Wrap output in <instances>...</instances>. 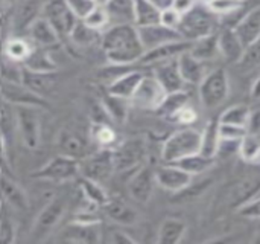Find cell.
<instances>
[{"mask_svg":"<svg viewBox=\"0 0 260 244\" xmlns=\"http://www.w3.org/2000/svg\"><path fill=\"white\" fill-rule=\"evenodd\" d=\"M101 47L110 64L129 66L139 63L145 53L137 26L133 23L111 24L101 37Z\"/></svg>","mask_w":260,"mask_h":244,"instance_id":"cell-1","label":"cell"},{"mask_svg":"<svg viewBox=\"0 0 260 244\" xmlns=\"http://www.w3.org/2000/svg\"><path fill=\"white\" fill-rule=\"evenodd\" d=\"M260 194V165L241 174L235 182L227 185L219 196V205L225 211H239L245 203Z\"/></svg>","mask_w":260,"mask_h":244,"instance_id":"cell-2","label":"cell"},{"mask_svg":"<svg viewBox=\"0 0 260 244\" xmlns=\"http://www.w3.org/2000/svg\"><path fill=\"white\" fill-rule=\"evenodd\" d=\"M218 26V15L210 11L206 3H197L189 12H186L178 26V32L187 41H195L203 37L215 34Z\"/></svg>","mask_w":260,"mask_h":244,"instance_id":"cell-3","label":"cell"},{"mask_svg":"<svg viewBox=\"0 0 260 244\" xmlns=\"http://www.w3.org/2000/svg\"><path fill=\"white\" fill-rule=\"evenodd\" d=\"M201 147V131L195 128H181L172 133L161 147L163 164H174L186 156L198 153Z\"/></svg>","mask_w":260,"mask_h":244,"instance_id":"cell-4","label":"cell"},{"mask_svg":"<svg viewBox=\"0 0 260 244\" xmlns=\"http://www.w3.org/2000/svg\"><path fill=\"white\" fill-rule=\"evenodd\" d=\"M200 87V101L206 109H218L222 105L230 93V81H229V73L225 69L218 67L212 72H207L201 83L198 84Z\"/></svg>","mask_w":260,"mask_h":244,"instance_id":"cell-5","label":"cell"},{"mask_svg":"<svg viewBox=\"0 0 260 244\" xmlns=\"http://www.w3.org/2000/svg\"><path fill=\"white\" fill-rule=\"evenodd\" d=\"M67 208H69V199L66 196H56L49 203H46L34 222L30 231L32 238L35 241L46 240L61 223Z\"/></svg>","mask_w":260,"mask_h":244,"instance_id":"cell-6","label":"cell"},{"mask_svg":"<svg viewBox=\"0 0 260 244\" xmlns=\"http://www.w3.org/2000/svg\"><path fill=\"white\" fill-rule=\"evenodd\" d=\"M79 176V160L62 154H56L32 174L37 180L52 183H67Z\"/></svg>","mask_w":260,"mask_h":244,"instance_id":"cell-7","label":"cell"},{"mask_svg":"<svg viewBox=\"0 0 260 244\" xmlns=\"http://www.w3.org/2000/svg\"><path fill=\"white\" fill-rule=\"evenodd\" d=\"M116 171L114 153L110 148H101L99 151L85 156L79 160V174L82 177L104 183Z\"/></svg>","mask_w":260,"mask_h":244,"instance_id":"cell-8","label":"cell"},{"mask_svg":"<svg viewBox=\"0 0 260 244\" xmlns=\"http://www.w3.org/2000/svg\"><path fill=\"white\" fill-rule=\"evenodd\" d=\"M40 14L52 24V28L58 32L61 38L69 37L79 21L66 0H46L40 9Z\"/></svg>","mask_w":260,"mask_h":244,"instance_id":"cell-9","label":"cell"},{"mask_svg":"<svg viewBox=\"0 0 260 244\" xmlns=\"http://www.w3.org/2000/svg\"><path fill=\"white\" fill-rule=\"evenodd\" d=\"M17 131L27 150H37L41 142V118L37 107H14Z\"/></svg>","mask_w":260,"mask_h":244,"instance_id":"cell-10","label":"cell"},{"mask_svg":"<svg viewBox=\"0 0 260 244\" xmlns=\"http://www.w3.org/2000/svg\"><path fill=\"white\" fill-rule=\"evenodd\" d=\"M0 98L14 107L44 109L47 104L41 95L29 90L20 81H6L0 78Z\"/></svg>","mask_w":260,"mask_h":244,"instance_id":"cell-11","label":"cell"},{"mask_svg":"<svg viewBox=\"0 0 260 244\" xmlns=\"http://www.w3.org/2000/svg\"><path fill=\"white\" fill-rule=\"evenodd\" d=\"M155 170L151 165L142 164L133 173L131 179L128 180V194L131 199L140 205H146L154 194L155 189Z\"/></svg>","mask_w":260,"mask_h":244,"instance_id":"cell-12","label":"cell"},{"mask_svg":"<svg viewBox=\"0 0 260 244\" xmlns=\"http://www.w3.org/2000/svg\"><path fill=\"white\" fill-rule=\"evenodd\" d=\"M165 96H166V92L161 87V84L157 81V78L154 75H143L136 93L131 98V102L139 109L157 112Z\"/></svg>","mask_w":260,"mask_h":244,"instance_id":"cell-13","label":"cell"},{"mask_svg":"<svg viewBox=\"0 0 260 244\" xmlns=\"http://www.w3.org/2000/svg\"><path fill=\"white\" fill-rule=\"evenodd\" d=\"M114 153V165L117 171H129L139 168L146 157V147L142 139H128L122 142Z\"/></svg>","mask_w":260,"mask_h":244,"instance_id":"cell-14","label":"cell"},{"mask_svg":"<svg viewBox=\"0 0 260 244\" xmlns=\"http://www.w3.org/2000/svg\"><path fill=\"white\" fill-rule=\"evenodd\" d=\"M193 177L177 167L175 164H165L155 168V182L160 188L169 193H180L192 183Z\"/></svg>","mask_w":260,"mask_h":244,"instance_id":"cell-15","label":"cell"},{"mask_svg":"<svg viewBox=\"0 0 260 244\" xmlns=\"http://www.w3.org/2000/svg\"><path fill=\"white\" fill-rule=\"evenodd\" d=\"M137 31H139L140 41L145 47V52L151 50L154 47H158L161 44L171 43V41L184 40L177 29H171L168 26H163L161 23L142 26V28H137Z\"/></svg>","mask_w":260,"mask_h":244,"instance_id":"cell-16","label":"cell"},{"mask_svg":"<svg viewBox=\"0 0 260 244\" xmlns=\"http://www.w3.org/2000/svg\"><path fill=\"white\" fill-rule=\"evenodd\" d=\"M190 47H192V41H187V40L171 41V43L161 44L158 47H154L151 50H146L139 63H142V64H158L163 61L175 60L181 53L190 50Z\"/></svg>","mask_w":260,"mask_h":244,"instance_id":"cell-17","label":"cell"},{"mask_svg":"<svg viewBox=\"0 0 260 244\" xmlns=\"http://www.w3.org/2000/svg\"><path fill=\"white\" fill-rule=\"evenodd\" d=\"M27 35L34 46L43 49H50L61 43V37L58 35V32L41 15L30 21V24L27 26Z\"/></svg>","mask_w":260,"mask_h":244,"instance_id":"cell-18","label":"cell"},{"mask_svg":"<svg viewBox=\"0 0 260 244\" xmlns=\"http://www.w3.org/2000/svg\"><path fill=\"white\" fill-rule=\"evenodd\" d=\"M157 81L161 84V87L165 89L166 93H172V92H180L184 90L186 83L181 78L180 69H178V63L177 58L175 60H169V61H163L155 64L154 67V73H152Z\"/></svg>","mask_w":260,"mask_h":244,"instance_id":"cell-19","label":"cell"},{"mask_svg":"<svg viewBox=\"0 0 260 244\" xmlns=\"http://www.w3.org/2000/svg\"><path fill=\"white\" fill-rule=\"evenodd\" d=\"M61 240L67 243L96 244L101 241V228L99 225L72 222L62 229Z\"/></svg>","mask_w":260,"mask_h":244,"instance_id":"cell-20","label":"cell"},{"mask_svg":"<svg viewBox=\"0 0 260 244\" xmlns=\"http://www.w3.org/2000/svg\"><path fill=\"white\" fill-rule=\"evenodd\" d=\"M102 211L110 220L120 226H133L139 222V212L119 197H110L102 206Z\"/></svg>","mask_w":260,"mask_h":244,"instance_id":"cell-21","label":"cell"},{"mask_svg":"<svg viewBox=\"0 0 260 244\" xmlns=\"http://www.w3.org/2000/svg\"><path fill=\"white\" fill-rule=\"evenodd\" d=\"M145 73H142L140 70H126L120 75H117L107 87V93L117 96V98H123L128 99L131 102L133 95L136 93L142 78Z\"/></svg>","mask_w":260,"mask_h":244,"instance_id":"cell-22","label":"cell"},{"mask_svg":"<svg viewBox=\"0 0 260 244\" xmlns=\"http://www.w3.org/2000/svg\"><path fill=\"white\" fill-rule=\"evenodd\" d=\"M0 193L3 200L15 211L26 212L29 209V199L26 191L12 179L2 174L0 176Z\"/></svg>","mask_w":260,"mask_h":244,"instance_id":"cell-23","label":"cell"},{"mask_svg":"<svg viewBox=\"0 0 260 244\" xmlns=\"http://www.w3.org/2000/svg\"><path fill=\"white\" fill-rule=\"evenodd\" d=\"M218 47H219V53L229 61V63H239V60L244 55V44L239 40V37L236 35L233 26L232 28H225L218 34Z\"/></svg>","mask_w":260,"mask_h":244,"instance_id":"cell-24","label":"cell"},{"mask_svg":"<svg viewBox=\"0 0 260 244\" xmlns=\"http://www.w3.org/2000/svg\"><path fill=\"white\" fill-rule=\"evenodd\" d=\"M178 63V69L181 73V78L186 84H192V86H198L201 83V79L204 78V75L207 73L206 70V63L195 58L189 50L181 53L177 58Z\"/></svg>","mask_w":260,"mask_h":244,"instance_id":"cell-25","label":"cell"},{"mask_svg":"<svg viewBox=\"0 0 260 244\" xmlns=\"http://www.w3.org/2000/svg\"><path fill=\"white\" fill-rule=\"evenodd\" d=\"M236 35L242 41L244 47H247L250 43H253L260 35V5L250 9L235 26H233Z\"/></svg>","mask_w":260,"mask_h":244,"instance_id":"cell-26","label":"cell"},{"mask_svg":"<svg viewBox=\"0 0 260 244\" xmlns=\"http://www.w3.org/2000/svg\"><path fill=\"white\" fill-rule=\"evenodd\" d=\"M56 148H58V154L69 156V157H73L78 160H81L82 157L87 156L85 154L87 145H85L84 139L69 130L59 131V134L56 138Z\"/></svg>","mask_w":260,"mask_h":244,"instance_id":"cell-27","label":"cell"},{"mask_svg":"<svg viewBox=\"0 0 260 244\" xmlns=\"http://www.w3.org/2000/svg\"><path fill=\"white\" fill-rule=\"evenodd\" d=\"M23 67L38 73H55L58 70V64L50 57L49 49H43L37 46H34L29 57L23 61Z\"/></svg>","mask_w":260,"mask_h":244,"instance_id":"cell-28","label":"cell"},{"mask_svg":"<svg viewBox=\"0 0 260 244\" xmlns=\"http://www.w3.org/2000/svg\"><path fill=\"white\" fill-rule=\"evenodd\" d=\"M160 11L161 6H158L152 0H133L134 26L142 28L160 23Z\"/></svg>","mask_w":260,"mask_h":244,"instance_id":"cell-29","label":"cell"},{"mask_svg":"<svg viewBox=\"0 0 260 244\" xmlns=\"http://www.w3.org/2000/svg\"><path fill=\"white\" fill-rule=\"evenodd\" d=\"M187 232V225L181 219L169 217L163 220L157 232V243L158 244H178Z\"/></svg>","mask_w":260,"mask_h":244,"instance_id":"cell-30","label":"cell"},{"mask_svg":"<svg viewBox=\"0 0 260 244\" xmlns=\"http://www.w3.org/2000/svg\"><path fill=\"white\" fill-rule=\"evenodd\" d=\"M221 144V136H219V119H210L204 130L201 131V147L200 153L207 156V157H215L218 154V148Z\"/></svg>","mask_w":260,"mask_h":244,"instance_id":"cell-31","label":"cell"},{"mask_svg":"<svg viewBox=\"0 0 260 244\" xmlns=\"http://www.w3.org/2000/svg\"><path fill=\"white\" fill-rule=\"evenodd\" d=\"M101 105L105 110L110 121H113L116 124H125L126 122L128 113H129V101L128 99L117 98V96L107 93L102 98Z\"/></svg>","mask_w":260,"mask_h":244,"instance_id":"cell-32","label":"cell"},{"mask_svg":"<svg viewBox=\"0 0 260 244\" xmlns=\"http://www.w3.org/2000/svg\"><path fill=\"white\" fill-rule=\"evenodd\" d=\"M20 83L26 86L29 90L38 95H43L55 84V73H38V72H32V70L21 67Z\"/></svg>","mask_w":260,"mask_h":244,"instance_id":"cell-33","label":"cell"},{"mask_svg":"<svg viewBox=\"0 0 260 244\" xmlns=\"http://www.w3.org/2000/svg\"><path fill=\"white\" fill-rule=\"evenodd\" d=\"M79 189H81V194L85 197V200L96 208H102L110 199L107 189L104 188V183H99L96 180H91L82 176L79 179Z\"/></svg>","mask_w":260,"mask_h":244,"instance_id":"cell-34","label":"cell"},{"mask_svg":"<svg viewBox=\"0 0 260 244\" xmlns=\"http://www.w3.org/2000/svg\"><path fill=\"white\" fill-rule=\"evenodd\" d=\"M174 164L177 167H180L181 170H184L186 173H189L192 177H195V176H200V174L209 171L215 165V157H207L198 151V153L186 156V157H183Z\"/></svg>","mask_w":260,"mask_h":244,"instance_id":"cell-35","label":"cell"},{"mask_svg":"<svg viewBox=\"0 0 260 244\" xmlns=\"http://www.w3.org/2000/svg\"><path fill=\"white\" fill-rule=\"evenodd\" d=\"M32 49H34V46L27 40L20 38V37H12V38H6L5 47H3V55L6 57L8 61L23 64V61L29 57Z\"/></svg>","mask_w":260,"mask_h":244,"instance_id":"cell-36","label":"cell"},{"mask_svg":"<svg viewBox=\"0 0 260 244\" xmlns=\"http://www.w3.org/2000/svg\"><path fill=\"white\" fill-rule=\"evenodd\" d=\"M195 58L207 63L218 57L219 47H218V34H212L207 37H203L200 40L192 41V47L189 50Z\"/></svg>","mask_w":260,"mask_h":244,"instance_id":"cell-37","label":"cell"},{"mask_svg":"<svg viewBox=\"0 0 260 244\" xmlns=\"http://www.w3.org/2000/svg\"><path fill=\"white\" fill-rule=\"evenodd\" d=\"M110 24L119 23H133L134 24V12H133V0H111L105 6Z\"/></svg>","mask_w":260,"mask_h":244,"instance_id":"cell-38","label":"cell"},{"mask_svg":"<svg viewBox=\"0 0 260 244\" xmlns=\"http://www.w3.org/2000/svg\"><path fill=\"white\" fill-rule=\"evenodd\" d=\"M238 153L245 164H260V134L247 133L239 142Z\"/></svg>","mask_w":260,"mask_h":244,"instance_id":"cell-39","label":"cell"},{"mask_svg":"<svg viewBox=\"0 0 260 244\" xmlns=\"http://www.w3.org/2000/svg\"><path fill=\"white\" fill-rule=\"evenodd\" d=\"M189 105V95L184 90L166 93L161 105L157 109V112L166 118H174L183 107Z\"/></svg>","mask_w":260,"mask_h":244,"instance_id":"cell-40","label":"cell"},{"mask_svg":"<svg viewBox=\"0 0 260 244\" xmlns=\"http://www.w3.org/2000/svg\"><path fill=\"white\" fill-rule=\"evenodd\" d=\"M251 109L247 104H236L232 105L229 109H225L221 115H219V122L221 124H230V125H238V127H245L248 124V118H250Z\"/></svg>","mask_w":260,"mask_h":244,"instance_id":"cell-41","label":"cell"},{"mask_svg":"<svg viewBox=\"0 0 260 244\" xmlns=\"http://www.w3.org/2000/svg\"><path fill=\"white\" fill-rule=\"evenodd\" d=\"M69 37H70V40H72L76 46H79V47H88V46H91L94 41H98V40L101 41L102 34H101L99 31H94V29L88 28L87 24H84L82 20H79V21L76 23V26L73 28V31H72V34H70Z\"/></svg>","mask_w":260,"mask_h":244,"instance_id":"cell-42","label":"cell"},{"mask_svg":"<svg viewBox=\"0 0 260 244\" xmlns=\"http://www.w3.org/2000/svg\"><path fill=\"white\" fill-rule=\"evenodd\" d=\"M90 134L102 148H110L116 142V131L107 122H93Z\"/></svg>","mask_w":260,"mask_h":244,"instance_id":"cell-43","label":"cell"},{"mask_svg":"<svg viewBox=\"0 0 260 244\" xmlns=\"http://www.w3.org/2000/svg\"><path fill=\"white\" fill-rule=\"evenodd\" d=\"M239 67L242 70H253L256 67L260 66V35L253 41L250 43L245 50H244V55L242 58L239 60Z\"/></svg>","mask_w":260,"mask_h":244,"instance_id":"cell-44","label":"cell"},{"mask_svg":"<svg viewBox=\"0 0 260 244\" xmlns=\"http://www.w3.org/2000/svg\"><path fill=\"white\" fill-rule=\"evenodd\" d=\"M82 21L88 28H91L94 31H99V32L110 26V17H108L107 9L104 6H98V5L87 14V17Z\"/></svg>","mask_w":260,"mask_h":244,"instance_id":"cell-45","label":"cell"},{"mask_svg":"<svg viewBox=\"0 0 260 244\" xmlns=\"http://www.w3.org/2000/svg\"><path fill=\"white\" fill-rule=\"evenodd\" d=\"M213 14L219 15H229L241 11L245 5V0H209L206 3Z\"/></svg>","mask_w":260,"mask_h":244,"instance_id":"cell-46","label":"cell"},{"mask_svg":"<svg viewBox=\"0 0 260 244\" xmlns=\"http://www.w3.org/2000/svg\"><path fill=\"white\" fill-rule=\"evenodd\" d=\"M181 18H183V15L178 14L171 5L161 8V11H160V23L163 26L171 28V29H177L178 31V26L181 23Z\"/></svg>","mask_w":260,"mask_h":244,"instance_id":"cell-47","label":"cell"},{"mask_svg":"<svg viewBox=\"0 0 260 244\" xmlns=\"http://www.w3.org/2000/svg\"><path fill=\"white\" fill-rule=\"evenodd\" d=\"M247 134L245 127L230 125V124H221L219 122V136L222 141H236L239 142Z\"/></svg>","mask_w":260,"mask_h":244,"instance_id":"cell-48","label":"cell"},{"mask_svg":"<svg viewBox=\"0 0 260 244\" xmlns=\"http://www.w3.org/2000/svg\"><path fill=\"white\" fill-rule=\"evenodd\" d=\"M15 240V225L11 217L3 212L0 215V243H12Z\"/></svg>","mask_w":260,"mask_h":244,"instance_id":"cell-49","label":"cell"},{"mask_svg":"<svg viewBox=\"0 0 260 244\" xmlns=\"http://www.w3.org/2000/svg\"><path fill=\"white\" fill-rule=\"evenodd\" d=\"M66 2L78 20H84L87 17V14L96 6L94 0H66Z\"/></svg>","mask_w":260,"mask_h":244,"instance_id":"cell-50","label":"cell"},{"mask_svg":"<svg viewBox=\"0 0 260 244\" xmlns=\"http://www.w3.org/2000/svg\"><path fill=\"white\" fill-rule=\"evenodd\" d=\"M238 215L247 220H260V196L251 199L248 203H245L238 211Z\"/></svg>","mask_w":260,"mask_h":244,"instance_id":"cell-51","label":"cell"},{"mask_svg":"<svg viewBox=\"0 0 260 244\" xmlns=\"http://www.w3.org/2000/svg\"><path fill=\"white\" fill-rule=\"evenodd\" d=\"M172 119H175L178 124H183V125H190V124H193L197 119H198V115H197V112L192 109V107H189V105H186V107H183Z\"/></svg>","mask_w":260,"mask_h":244,"instance_id":"cell-52","label":"cell"},{"mask_svg":"<svg viewBox=\"0 0 260 244\" xmlns=\"http://www.w3.org/2000/svg\"><path fill=\"white\" fill-rule=\"evenodd\" d=\"M108 241L113 244H136V238H133L131 235H128L126 232L122 231H113L108 237Z\"/></svg>","mask_w":260,"mask_h":244,"instance_id":"cell-53","label":"cell"},{"mask_svg":"<svg viewBox=\"0 0 260 244\" xmlns=\"http://www.w3.org/2000/svg\"><path fill=\"white\" fill-rule=\"evenodd\" d=\"M247 133L251 134H260V109L251 110L248 124H247Z\"/></svg>","mask_w":260,"mask_h":244,"instance_id":"cell-54","label":"cell"},{"mask_svg":"<svg viewBox=\"0 0 260 244\" xmlns=\"http://www.w3.org/2000/svg\"><path fill=\"white\" fill-rule=\"evenodd\" d=\"M197 5V0H171V6L181 15L189 12Z\"/></svg>","mask_w":260,"mask_h":244,"instance_id":"cell-55","label":"cell"},{"mask_svg":"<svg viewBox=\"0 0 260 244\" xmlns=\"http://www.w3.org/2000/svg\"><path fill=\"white\" fill-rule=\"evenodd\" d=\"M12 5H14V0H0V15L6 17V14L9 12Z\"/></svg>","mask_w":260,"mask_h":244,"instance_id":"cell-56","label":"cell"},{"mask_svg":"<svg viewBox=\"0 0 260 244\" xmlns=\"http://www.w3.org/2000/svg\"><path fill=\"white\" fill-rule=\"evenodd\" d=\"M250 93H251V98H253V99H260V75L254 79Z\"/></svg>","mask_w":260,"mask_h":244,"instance_id":"cell-57","label":"cell"},{"mask_svg":"<svg viewBox=\"0 0 260 244\" xmlns=\"http://www.w3.org/2000/svg\"><path fill=\"white\" fill-rule=\"evenodd\" d=\"M5 41H6V38L3 37V31L0 29V55H3V47H5Z\"/></svg>","mask_w":260,"mask_h":244,"instance_id":"cell-58","label":"cell"},{"mask_svg":"<svg viewBox=\"0 0 260 244\" xmlns=\"http://www.w3.org/2000/svg\"><path fill=\"white\" fill-rule=\"evenodd\" d=\"M94 2H96V5H98V6H104V8H105L111 0H94Z\"/></svg>","mask_w":260,"mask_h":244,"instance_id":"cell-59","label":"cell"},{"mask_svg":"<svg viewBox=\"0 0 260 244\" xmlns=\"http://www.w3.org/2000/svg\"><path fill=\"white\" fill-rule=\"evenodd\" d=\"M152 2H154V3H157L158 6H161V0H152Z\"/></svg>","mask_w":260,"mask_h":244,"instance_id":"cell-60","label":"cell"}]
</instances>
